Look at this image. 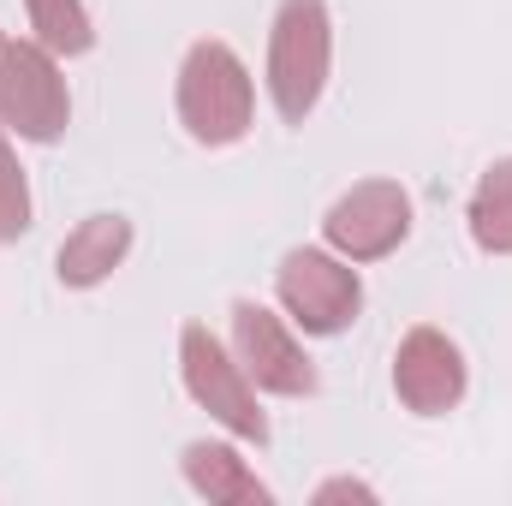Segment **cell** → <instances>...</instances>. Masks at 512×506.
I'll return each instance as SVG.
<instances>
[{
    "label": "cell",
    "instance_id": "obj_1",
    "mask_svg": "<svg viewBox=\"0 0 512 506\" xmlns=\"http://www.w3.org/2000/svg\"><path fill=\"white\" fill-rule=\"evenodd\" d=\"M328 66H334L328 0H280L268 24V96L286 126H304L316 114Z\"/></svg>",
    "mask_w": 512,
    "mask_h": 506
},
{
    "label": "cell",
    "instance_id": "obj_2",
    "mask_svg": "<svg viewBox=\"0 0 512 506\" xmlns=\"http://www.w3.org/2000/svg\"><path fill=\"white\" fill-rule=\"evenodd\" d=\"M256 114V90L245 60L227 42H191L185 66H179V120L203 149H233Z\"/></svg>",
    "mask_w": 512,
    "mask_h": 506
},
{
    "label": "cell",
    "instance_id": "obj_3",
    "mask_svg": "<svg viewBox=\"0 0 512 506\" xmlns=\"http://www.w3.org/2000/svg\"><path fill=\"white\" fill-rule=\"evenodd\" d=\"M274 292H280L286 316L316 340L346 334L364 310V280H358V268L340 262V251H310V245L286 251L274 268Z\"/></svg>",
    "mask_w": 512,
    "mask_h": 506
},
{
    "label": "cell",
    "instance_id": "obj_4",
    "mask_svg": "<svg viewBox=\"0 0 512 506\" xmlns=\"http://www.w3.org/2000/svg\"><path fill=\"white\" fill-rule=\"evenodd\" d=\"M179 370H185V393L221 423V429H233L239 441H268V417H262V405H256V387L251 376L239 370V358H233V346H221L203 322H185V334H179Z\"/></svg>",
    "mask_w": 512,
    "mask_h": 506
},
{
    "label": "cell",
    "instance_id": "obj_5",
    "mask_svg": "<svg viewBox=\"0 0 512 506\" xmlns=\"http://www.w3.org/2000/svg\"><path fill=\"white\" fill-rule=\"evenodd\" d=\"M72 120L66 78L54 66V48L42 42H6L0 54V126L24 143H60Z\"/></svg>",
    "mask_w": 512,
    "mask_h": 506
},
{
    "label": "cell",
    "instance_id": "obj_6",
    "mask_svg": "<svg viewBox=\"0 0 512 506\" xmlns=\"http://www.w3.org/2000/svg\"><path fill=\"white\" fill-rule=\"evenodd\" d=\"M411 233V197L393 179H364L352 185L328 215H322V239L346 262H382L405 245Z\"/></svg>",
    "mask_w": 512,
    "mask_h": 506
},
{
    "label": "cell",
    "instance_id": "obj_7",
    "mask_svg": "<svg viewBox=\"0 0 512 506\" xmlns=\"http://www.w3.org/2000/svg\"><path fill=\"white\" fill-rule=\"evenodd\" d=\"M233 358L251 376V387H262V393H280V399L316 393V364L304 358V346L292 340V328L280 316H268L256 298L233 304Z\"/></svg>",
    "mask_w": 512,
    "mask_h": 506
},
{
    "label": "cell",
    "instance_id": "obj_8",
    "mask_svg": "<svg viewBox=\"0 0 512 506\" xmlns=\"http://www.w3.org/2000/svg\"><path fill=\"white\" fill-rule=\"evenodd\" d=\"M393 393L417 417H441L465 399V352L441 328H411L393 352Z\"/></svg>",
    "mask_w": 512,
    "mask_h": 506
},
{
    "label": "cell",
    "instance_id": "obj_9",
    "mask_svg": "<svg viewBox=\"0 0 512 506\" xmlns=\"http://www.w3.org/2000/svg\"><path fill=\"white\" fill-rule=\"evenodd\" d=\"M131 251V221L126 215H90V221H78L72 233H66V245L54 256V268H60V286H72V292H90V286H102Z\"/></svg>",
    "mask_w": 512,
    "mask_h": 506
},
{
    "label": "cell",
    "instance_id": "obj_10",
    "mask_svg": "<svg viewBox=\"0 0 512 506\" xmlns=\"http://www.w3.org/2000/svg\"><path fill=\"white\" fill-rule=\"evenodd\" d=\"M185 483L203 495V501L221 506H268V483H256V471L227 447V441H191L185 447Z\"/></svg>",
    "mask_w": 512,
    "mask_h": 506
},
{
    "label": "cell",
    "instance_id": "obj_11",
    "mask_svg": "<svg viewBox=\"0 0 512 506\" xmlns=\"http://www.w3.org/2000/svg\"><path fill=\"white\" fill-rule=\"evenodd\" d=\"M471 239L489 256H512V155L495 161L471 191Z\"/></svg>",
    "mask_w": 512,
    "mask_h": 506
},
{
    "label": "cell",
    "instance_id": "obj_12",
    "mask_svg": "<svg viewBox=\"0 0 512 506\" xmlns=\"http://www.w3.org/2000/svg\"><path fill=\"white\" fill-rule=\"evenodd\" d=\"M24 12H30V30H36L42 48H54L66 60L96 48V24H90L84 0H24Z\"/></svg>",
    "mask_w": 512,
    "mask_h": 506
},
{
    "label": "cell",
    "instance_id": "obj_13",
    "mask_svg": "<svg viewBox=\"0 0 512 506\" xmlns=\"http://www.w3.org/2000/svg\"><path fill=\"white\" fill-rule=\"evenodd\" d=\"M30 233V179L6 143V126H0V245H18Z\"/></svg>",
    "mask_w": 512,
    "mask_h": 506
},
{
    "label": "cell",
    "instance_id": "obj_14",
    "mask_svg": "<svg viewBox=\"0 0 512 506\" xmlns=\"http://www.w3.org/2000/svg\"><path fill=\"white\" fill-rule=\"evenodd\" d=\"M316 501L328 506V501H376V489L370 483H352V477H334V483H322L316 489Z\"/></svg>",
    "mask_w": 512,
    "mask_h": 506
},
{
    "label": "cell",
    "instance_id": "obj_15",
    "mask_svg": "<svg viewBox=\"0 0 512 506\" xmlns=\"http://www.w3.org/2000/svg\"><path fill=\"white\" fill-rule=\"evenodd\" d=\"M0 54H6V36H0Z\"/></svg>",
    "mask_w": 512,
    "mask_h": 506
}]
</instances>
